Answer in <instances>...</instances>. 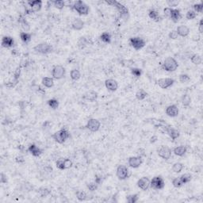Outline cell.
<instances>
[{
    "label": "cell",
    "instance_id": "603a6c76",
    "mask_svg": "<svg viewBox=\"0 0 203 203\" xmlns=\"http://www.w3.org/2000/svg\"><path fill=\"white\" fill-rule=\"evenodd\" d=\"M176 32H177L179 37H186L189 35L190 33V29L188 26L184 25H179L176 29Z\"/></svg>",
    "mask_w": 203,
    "mask_h": 203
},
{
    "label": "cell",
    "instance_id": "7dc6e473",
    "mask_svg": "<svg viewBox=\"0 0 203 203\" xmlns=\"http://www.w3.org/2000/svg\"><path fill=\"white\" fill-rule=\"evenodd\" d=\"M193 10L195 13H202L203 10V4L202 3H195L193 5Z\"/></svg>",
    "mask_w": 203,
    "mask_h": 203
},
{
    "label": "cell",
    "instance_id": "7402d4cb",
    "mask_svg": "<svg viewBox=\"0 0 203 203\" xmlns=\"http://www.w3.org/2000/svg\"><path fill=\"white\" fill-rule=\"evenodd\" d=\"M181 18H182V14L180 13V10L176 9V8H172L170 16L171 20L174 23H177L180 21Z\"/></svg>",
    "mask_w": 203,
    "mask_h": 203
},
{
    "label": "cell",
    "instance_id": "6da1fadb",
    "mask_svg": "<svg viewBox=\"0 0 203 203\" xmlns=\"http://www.w3.org/2000/svg\"><path fill=\"white\" fill-rule=\"evenodd\" d=\"M70 137H71L70 132L66 128H62L61 130L54 132L53 134L52 135L53 139L58 144H63L67 140L70 138Z\"/></svg>",
    "mask_w": 203,
    "mask_h": 203
},
{
    "label": "cell",
    "instance_id": "9a60e30c",
    "mask_svg": "<svg viewBox=\"0 0 203 203\" xmlns=\"http://www.w3.org/2000/svg\"><path fill=\"white\" fill-rule=\"evenodd\" d=\"M137 186L142 190H147L150 186V179L146 176L141 177L137 183Z\"/></svg>",
    "mask_w": 203,
    "mask_h": 203
},
{
    "label": "cell",
    "instance_id": "94428289",
    "mask_svg": "<svg viewBox=\"0 0 203 203\" xmlns=\"http://www.w3.org/2000/svg\"><path fill=\"white\" fill-rule=\"evenodd\" d=\"M157 140H158L157 136H152V137L150 138V143H151V144H154V143L157 141Z\"/></svg>",
    "mask_w": 203,
    "mask_h": 203
},
{
    "label": "cell",
    "instance_id": "816d5d0a",
    "mask_svg": "<svg viewBox=\"0 0 203 203\" xmlns=\"http://www.w3.org/2000/svg\"><path fill=\"white\" fill-rule=\"evenodd\" d=\"M56 168H58L59 170L63 171L65 170V168H64V163H63V160H58L56 162Z\"/></svg>",
    "mask_w": 203,
    "mask_h": 203
},
{
    "label": "cell",
    "instance_id": "d6a6232c",
    "mask_svg": "<svg viewBox=\"0 0 203 203\" xmlns=\"http://www.w3.org/2000/svg\"><path fill=\"white\" fill-rule=\"evenodd\" d=\"M181 102H182L183 107H188L190 105V103H191V98L187 94H183V96L181 98Z\"/></svg>",
    "mask_w": 203,
    "mask_h": 203
},
{
    "label": "cell",
    "instance_id": "e0dca14e",
    "mask_svg": "<svg viewBox=\"0 0 203 203\" xmlns=\"http://www.w3.org/2000/svg\"><path fill=\"white\" fill-rule=\"evenodd\" d=\"M28 4L32 12H38L41 10L43 3L41 0H34V1H28Z\"/></svg>",
    "mask_w": 203,
    "mask_h": 203
},
{
    "label": "cell",
    "instance_id": "7bdbcfd3",
    "mask_svg": "<svg viewBox=\"0 0 203 203\" xmlns=\"http://www.w3.org/2000/svg\"><path fill=\"white\" fill-rule=\"evenodd\" d=\"M139 200L138 194H130L126 197V202L128 203H136Z\"/></svg>",
    "mask_w": 203,
    "mask_h": 203
},
{
    "label": "cell",
    "instance_id": "f1b7e54d",
    "mask_svg": "<svg viewBox=\"0 0 203 203\" xmlns=\"http://www.w3.org/2000/svg\"><path fill=\"white\" fill-rule=\"evenodd\" d=\"M148 92L145 91L144 89H139L135 94V96H136L137 100H139V101H142V100L145 99L148 97Z\"/></svg>",
    "mask_w": 203,
    "mask_h": 203
},
{
    "label": "cell",
    "instance_id": "e575fe53",
    "mask_svg": "<svg viewBox=\"0 0 203 203\" xmlns=\"http://www.w3.org/2000/svg\"><path fill=\"white\" fill-rule=\"evenodd\" d=\"M76 198L79 201V202H84V201H86V198H87V194L85 191L84 190H77L76 193Z\"/></svg>",
    "mask_w": 203,
    "mask_h": 203
},
{
    "label": "cell",
    "instance_id": "30bf717a",
    "mask_svg": "<svg viewBox=\"0 0 203 203\" xmlns=\"http://www.w3.org/2000/svg\"><path fill=\"white\" fill-rule=\"evenodd\" d=\"M101 126V122L96 118H90L87 121V123L86 125V129L89 130L91 132H95L99 131Z\"/></svg>",
    "mask_w": 203,
    "mask_h": 203
},
{
    "label": "cell",
    "instance_id": "681fc988",
    "mask_svg": "<svg viewBox=\"0 0 203 203\" xmlns=\"http://www.w3.org/2000/svg\"><path fill=\"white\" fill-rule=\"evenodd\" d=\"M20 76H21V68L20 67H18L17 69L15 70V71H14V80L16 82H18L19 78H20Z\"/></svg>",
    "mask_w": 203,
    "mask_h": 203
},
{
    "label": "cell",
    "instance_id": "7a4b0ae2",
    "mask_svg": "<svg viewBox=\"0 0 203 203\" xmlns=\"http://www.w3.org/2000/svg\"><path fill=\"white\" fill-rule=\"evenodd\" d=\"M107 3L109 4V5H112L115 6V8L117 9V11L119 12L120 17L124 19L125 21H127L129 19V16H130V14H129V10L126 6H125L123 4L118 3L117 1H107Z\"/></svg>",
    "mask_w": 203,
    "mask_h": 203
},
{
    "label": "cell",
    "instance_id": "f5cc1de1",
    "mask_svg": "<svg viewBox=\"0 0 203 203\" xmlns=\"http://www.w3.org/2000/svg\"><path fill=\"white\" fill-rule=\"evenodd\" d=\"M167 4L170 8L175 7V6H177L179 4V1H177V0H168Z\"/></svg>",
    "mask_w": 203,
    "mask_h": 203
},
{
    "label": "cell",
    "instance_id": "cb8c5ba5",
    "mask_svg": "<svg viewBox=\"0 0 203 203\" xmlns=\"http://www.w3.org/2000/svg\"><path fill=\"white\" fill-rule=\"evenodd\" d=\"M18 23L19 25H21V28L22 29V30L25 33H27L28 31L30 30V23L27 22V20L25 19L22 15L19 16L18 18Z\"/></svg>",
    "mask_w": 203,
    "mask_h": 203
},
{
    "label": "cell",
    "instance_id": "5bb4252c",
    "mask_svg": "<svg viewBox=\"0 0 203 203\" xmlns=\"http://www.w3.org/2000/svg\"><path fill=\"white\" fill-rule=\"evenodd\" d=\"M165 114L170 117H177L179 114V107L176 105L173 104L168 106L166 109H165Z\"/></svg>",
    "mask_w": 203,
    "mask_h": 203
},
{
    "label": "cell",
    "instance_id": "3957f363",
    "mask_svg": "<svg viewBox=\"0 0 203 203\" xmlns=\"http://www.w3.org/2000/svg\"><path fill=\"white\" fill-rule=\"evenodd\" d=\"M178 68H179V63L177 60L171 56L165 59L162 64V68L168 72H173L176 71Z\"/></svg>",
    "mask_w": 203,
    "mask_h": 203
},
{
    "label": "cell",
    "instance_id": "d4e9b609",
    "mask_svg": "<svg viewBox=\"0 0 203 203\" xmlns=\"http://www.w3.org/2000/svg\"><path fill=\"white\" fill-rule=\"evenodd\" d=\"M28 151L30 152L33 156H35V157L40 156V155L42 154V152H43L40 148H38L37 146L36 145H34V144H31V145H29Z\"/></svg>",
    "mask_w": 203,
    "mask_h": 203
},
{
    "label": "cell",
    "instance_id": "484cf974",
    "mask_svg": "<svg viewBox=\"0 0 203 203\" xmlns=\"http://www.w3.org/2000/svg\"><path fill=\"white\" fill-rule=\"evenodd\" d=\"M148 17H149L152 20H153L155 22H159L161 21L162 18L160 17V14L158 13V11H156L154 9H151V10H148Z\"/></svg>",
    "mask_w": 203,
    "mask_h": 203
},
{
    "label": "cell",
    "instance_id": "83f0119b",
    "mask_svg": "<svg viewBox=\"0 0 203 203\" xmlns=\"http://www.w3.org/2000/svg\"><path fill=\"white\" fill-rule=\"evenodd\" d=\"M41 84L46 88H51L54 86V79L52 77H44L41 80Z\"/></svg>",
    "mask_w": 203,
    "mask_h": 203
},
{
    "label": "cell",
    "instance_id": "bcb514c9",
    "mask_svg": "<svg viewBox=\"0 0 203 203\" xmlns=\"http://www.w3.org/2000/svg\"><path fill=\"white\" fill-rule=\"evenodd\" d=\"M172 185H173V186L175 188H180L183 184V183H182V181L180 180L179 177V178H175V179H173Z\"/></svg>",
    "mask_w": 203,
    "mask_h": 203
},
{
    "label": "cell",
    "instance_id": "2e32d148",
    "mask_svg": "<svg viewBox=\"0 0 203 203\" xmlns=\"http://www.w3.org/2000/svg\"><path fill=\"white\" fill-rule=\"evenodd\" d=\"M105 86L109 91L114 92L118 88V84L115 79H108L105 81Z\"/></svg>",
    "mask_w": 203,
    "mask_h": 203
},
{
    "label": "cell",
    "instance_id": "d6986e66",
    "mask_svg": "<svg viewBox=\"0 0 203 203\" xmlns=\"http://www.w3.org/2000/svg\"><path fill=\"white\" fill-rule=\"evenodd\" d=\"M98 93L94 91H86V93H84V94L83 95V99L85 100V101L90 102H95L98 99Z\"/></svg>",
    "mask_w": 203,
    "mask_h": 203
},
{
    "label": "cell",
    "instance_id": "c3c4849f",
    "mask_svg": "<svg viewBox=\"0 0 203 203\" xmlns=\"http://www.w3.org/2000/svg\"><path fill=\"white\" fill-rule=\"evenodd\" d=\"M98 184H97L95 182H91V183H89L86 184V187H87V189H88L90 191H94V190H96L97 189H98Z\"/></svg>",
    "mask_w": 203,
    "mask_h": 203
},
{
    "label": "cell",
    "instance_id": "ac0fdd59",
    "mask_svg": "<svg viewBox=\"0 0 203 203\" xmlns=\"http://www.w3.org/2000/svg\"><path fill=\"white\" fill-rule=\"evenodd\" d=\"M165 132L170 137V138L172 140H175L178 139V138L179 137V136H180V132H179V130L171 126L167 127Z\"/></svg>",
    "mask_w": 203,
    "mask_h": 203
},
{
    "label": "cell",
    "instance_id": "8fae6325",
    "mask_svg": "<svg viewBox=\"0 0 203 203\" xmlns=\"http://www.w3.org/2000/svg\"><path fill=\"white\" fill-rule=\"evenodd\" d=\"M129 169L125 165H119L117 168L116 171V175L120 180H125L129 177Z\"/></svg>",
    "mask_w": 203,
    "mask_h": 203
},
{
    "label": "cell",
    "instance_id": "7c38bea8",
    "mask_svg": "<svg viewBox=\"0 0 203 203\" xmlns=\"http://www.w3.org/2000/svg\"><path fill=\"white\" fill-rule=\"evenodd\" d=\"M143 163V159L140 155L137 156H130L128 160V164L130 168H138Z\"/></svg>",
    "mask_w": 203,
    "mask_h": 203
},
{
    "label": "cell",
    "instance_id": "9c48e42d",
    "mask_svg": "<svg viewBox=\"0 0 203 203\" xmlns=\"http://www.w3.org/2000/svg\"><path fill=\"white\" fill-rule=\"evenodd\" d=\"M157 154L163 160H168L171 156V149L167 145H161L157 149Z\"/></svg>",
    "mask_w": 203,
    "mask_h": 203
},
{
    "label": "cell",
    "instance_id": "5b68a950",
    "mask_svg": "<svg viewBox=\"0 0 203 203\" xmlns=\"http://www.w3.org/2000/svg\"><path fill=\"white\" fill-rule=\"evenodd\" d=\"M33 50L37 53L42 54V55H47V54L52 53L53 52V47L45 42H42L37 45L33 47Z\"/></svg>",
    "mask_w": 203,
    "mask_h": 203
},
{
    "label": "cell",
    "instance_id": "db71d44e",
    "mask_svg": "<svg viewBox=\"0 0 203 203\" xmlns=\"http://www.w3.org/2000/svg\"><path fill=\"white\" fill-rule=\"evenodd\" d=\"M7 181L8 179L6 175H5L3 172L1 173V175H0V183H3V184H5V183H7Z\"/></svg>",
    "mask_w": 203,
    "mask_h": 203
},
{
    "label": "cell",
    "instance_id": "6125c7cd",
    "mask_svg": "<svg viewBox=\"0 0 203 203\" xmlns=\"http://www.w3.org/2000/svg\"><path fill=\"white\" fill-rule=\"evenodd\" d=\"M193 40L194 41H199L201 40V36L198 35V34H197V35H194L193 37Z\"/></svg>",
    "mask_w": 203,
    "mask_h": 203
},
{
    "label": "cell",
    "instance_id": "ba28073f",
    "mask_svg": "<svg viewBox=\"0 0 203 203\" xmlns=\"http://www.w3.org/2000/svg\"><path fill=\"white\" fill-rule=\"evenodd\" d=\"M66 73V70L62 65H56L52 70V76L54 79L59 80L63 79Z\"/></svg>",
    "mask_w": 203,
    "mask_h": 203
},
{
    "label": "cell",
    "instance_id": "4dcf8cb0",
    "mask_svg": "<svg viewBox=\"0 0 203 203\" xmlns=\"http://www.w3.org/2000/svg\"><path fill=\"white\" fill-rule=\"evenodd\" d=\"M99 38L105 44H110V42H111V35L108 32H104V33H102Z\"/></svg>",
    "mask_w": 203,
    "mask_h": 203
},
{
    "label": "cell",
    "instance_id": "be15d7a7",
    "mask_svg": "<svg viewBox=\"0 0 203 203\" xmlns=\"http://www.w3.org/2000/svg\"><path fill=\"white\" fill-rule=\"evenodd\" d=\"M11 54H12L14 56H17L18 55V50H16V49H12V50H11Z\"/></svg>",
    "mask_w": 203,
    "mask_h": 203
},
{
    "label": "cell",
    "instance_id": "8d00e7d4",
    "mask_svg": "<svg viewBox=\"0 0 203 203\" xmlns=\"http://www.w3.org/2000/svg\"><path fill=\"white\" fill-rule=\"evenodd\" d=\"M183 168H184V165L182 163L177 162L175 163L172 166V171L175 173H180L182 171H183Z\"/></svg>",
    "mask_w": 203,
    "mask_h": 203
},
{
    "label": "cell",
    "instance_id": "ee69618b",
    "mask_svg": "<svg viewBox=\"0 0 203 203\" xmlns=\"http://www.w3.org/2000/svg\"><path fill=\"white\" fill-rule=\"evenodd\" d=\"M179 82L182 83V84H186V83L190 81V77L187 74H180L179 77Z\"/></svg>",
    "mask_w": 203,
    "mask_h": 203
},
{
    "label": "cell",
    "instance_id": "680465c9",
    "mask_svg": "<svg viewBox=\"0 0 203 203\" xmlns=\"http://www.w3.org/2000/svg\"><path fill=\"white\" fill-rule=\"evenodd\" d=\"M198 32L199 33H203V18H202L199 22V25H198Z\"/></svg>",
    "mask_w": 203,
    "mask_h": 203
},
{
    "label": "cell",
    "instance_id": "836d02e7",
    "mask_svg": "<svg viewBox=\"0 0 203 203\" xmlns=\"http://www.w3.org/2000/svg\"><path fill=\"white\" fill-rule=\"evenodd\" d=\"M70 77L74 81H77L80 79L81 77V73L78 69H72L70 72Z\"/></svg>",
    "mask_w": 203,
    "mask_h": 203
},
{
    "label": "cell",
    "instance_id": "d590c367",
    "mask_svg": "<svg viewBox=\"0 0 203 203\" xmlns=\"http://www.w3.org/2000/svg\"><path fill=\"white\" fill-rule=\"evenodd\" d=\"M47 104L51 109H56L59 107V102L57 99H48L47 101Z\"/></svg>",
    "mask_w": 203,
    "mask_h": 203
},
{
    "label": "cell",
    "instance_id": "74e56055",
    "mask_svg": "<svg viewBox=\"0 0 203 203\" xmlns=\"http://www.w3.org/2000/svg\"><path fill=\"white\" fill-rule=\"evenodd\" d=\"M88 45V41L85 37H79V41L77 42V45L80 49H84L85 47H86V45Z\"/></svg>",
    "mask_w": 203,
    "mask_h": 203
},
{
    "label": "cell",
    "instance_id": "f546056e",
    "mask_svg": "<svg viewBox=\"0 0 203 203\" xmlns=\"http://www.w3.org/2000/svg\"><path fill=\"white\" fill-rule=\"evenodd\" d=\"M20 38L23 43L28 44L31 41V39H32V34L30 33H25V32H21Z\"/></svg>",
    "mask_w": 203,
    "mask_h": 203
},
{
    "label": "cell",
    "instance_id": "1f68e13d",
    "mask_svg": "<svg viewBox=\"0 0 203 203\" xmlns=\"http://www.w3.org/2000/svg\"><path fill=\"white\" fill-rule=\"evenodd\" d=\"M190 61L194 65H199V64L202 63V56L199 54L195 53L190 56Z\"/></svg>",
    "mask_w": 203,
    "mask_h": 203
},
{
    "label": "cell",
    "instance_id": "60d3db41",
    "mask_svg": "<svg viewBox=\"0 0 203 203\" xmlns=\"http://www.w3.org/2000/svg\"><path fill=\"white\" fill-rule=\"evenodd\" d=\"M53 4L54 7L58 9V10H62L66 6L65 2L63 1V0H55V1H53Z\"/></svg>",
    "mask_w": 203,
    "mask_h": 203
},
{
    "label": "cell",
    "instance_id": "f6af8a7d",
    "mask_svg": "<svg viewBox=\"0 0 203 203\" xmlns=\"http://www.w3.org/2000/svg\"><path fill=\"white\" fill-rule=\"evenodd\" d=\"M197 17V13H195L193 10H188L186 14V18L187 20H193Z\"/></svg>",
    "mask_w": 203,
    "mask_h": 203
},
{
    "label": "cell",
    "instance_id": "9f6ffc18",
    "mask_svg": "<svg viewBox=\"0 0 203 203\" xmlns=\"http://www.w3.org/2000/svg\"><path fill=\"white\" fill-rule=\"evenodd\" d=\"M25 158L23 157L22 155H18L15 157V162L19 164H22L25 163Z\"/></svg>",
    "mask_w": 203,
    "mask_h": 203
},
{
    "label": "cell",
    "instance_id": "91938a15",
    "mask_svg": "<svg viewBox=\"0 0 203 203\" xmlns=\"http://www.w3.org/2000/svg\"><path fill=\"white\" fill-rule=\"evenodd\" d=\"M94 182L98 184V185H99L100 183H102V176L101 175H96L95 176H94Z\"/></svg>",
    "mask_w": 203,
    "mask_h": 203
},
{
    "label": "cell",
    "instance_id": "277c9868",
    "mask_svg": "<svg viewBox=\"0 0 203 203\" xmlns=\"http://www.w3.org/2000/svg\"><path fill=\"white\" fill-rule=\"evenodd\" d=\"M71 7L74 10H76L79 15H87L90 11V8L88 6L81 0L74 2L73 4L71 5Z\"/></svg>",
    "mask_w": 203,
    "mask_h": 203
},
{
    "label": "cell",
    "instance_id": "44dd1931",
    "mask_svg": "<svg viewBox=\"0 0 203 203\" xmlns=\"http://www.w3.org/2000/svg\"><path fill=\"white\" fill-rule=\"evenodd\" d=\"M84 27V22L82 20L81 18H75L72 22H71V28L73 29L74 30L79 31L82 30Z\"/></svg>",
    "mask_w": 203,
    "mask_h": 203
},
{
    "label": "cell",
    "instance_id": "f35d334b",
    "mask_svg": "<svg viewBox=\"0 0 203 203\" xmlns=\"http://www.w3.org/2000/svg\"><path fill=\"white\" fill-rule=\"evenodd\" d=\"M38 194L41 198H46L51 194V190L47 187H41L38 190Z\"/></svg>",
    "mask_w": 203,
    "mask_h": 203
},
{
    "label": "cell",
    "instance_id": "11a10c76",
    "mask_svg": "<svg viewBox=\"0 0 203 203\" xmlns=\"http://www.w3.org/2000/svg\"><path fill=\"white\" fill-rule=\"evenodd\" d=\"M168 37H169V38H170V39L175 40V39H177V38L179 37V35H178V33H177V32H176V30H172V31H171L170 33H169V34H168Z\"/></svg>",
    "mask_w": 203,
    "mask_h": 203
},
{
    "label": "cell",
    "instance_id": "6f0895ef",
    "mask_svg": "<svg viewBox=\"0 0 203 203\" xmlns=\"http://www.w3.org/2000/svg\"><path fill=\"white\" fill-rule=\"evenodd\" d=\"M171 9H172V8H170V7H166L163 9V14H164V15L166 16L167 18H170L171 13Z\"/></svg>",
    "mask_w": 203,
    "mask_h": 203
},
{
    "label": "cell",
    "instance_id": "f907efd6",
    "mask_svg": "<svg viewBox=\"0 0 203 203\" xmlns=\"http://www.w3.org/2000/svg\"><path fill=\"white\" fill-rule=\"evenodd\" d=\"M63 163H64L65 170L71 168L72 167V165H73V163H72V161L70 159H63Z\"/></svg>",
    "mask_w": 203,
    "mask_h": 203
},
{
    "label": "cell",
    "instance_id": "b9f144b4",
    "mask_svg": "<svg viewBox=\"0 0 203 203\" xmlns=\"http://www.w3.org/2000/svg\"><path fill=\"white\" fill-rule=\"evenodd\" d=\"M131 74L136 78H140L142 75V69L138 68H131L130 69Z\"/></svg>",
    "mask_w": 203,
    "mask_h": 203
},
{
    "label": "cell",
    "instance_id": "4fadbf2b",
    "mask_svg": "<svg viewBox=\"0 0 203 203\" xmlns=\"http://www.w3.org/2000/svg\"><path fill=\"white\" fill-rule=\"evenodd\" d=\"M175 79L172 78H161L157 80V85L162 89H168L173 86Z\"/></svg>",
    "mask_w": 203,
    "mask_h": 203
},
{
    "label": "cell",
    "instance_id": "8992f818",
    "mask_svg": "<svg viewBox=\"0 0 203 203\" xmlns=\"http://www.w3.org/2000/svg\"><path fill=\"white\" fill-rule=\"evenodd\" d=\"M150 186L153 190H162L165 186V182L161 175H156L150 180Z\"/></svg>",
    "mask_w": 203,
    "mask_h": 203
},
{
    "label": "cell",
    "instance_id": "52a82bcc",
    "mask_svg": "<svg viewBox=\"0 0 203 203\" xmlns=\"http://www.w3.org/2000/svg\"><path fill=\"white\" fill-rule=\"evenodd\" d=\"M130 44L135 50L139 51L145 47L146 42L143 38L140 37H134L130 38Z\"/></svg>",
    "mask_w": 203,
    "mask_h": 203
},
{
    "label": "cell",
    "instance_id": "ffe728a7",
    "mask_svg": "<svg viewBox=\"0 0 203 203\" xmlns=\"http://www.w3.org/2000/svg\"><path fill=\"white\" fill-rule=\"evenodd\" d=\"M1 45H2V46H3V48H12L13 46L14 45V40L13 39V37H10V36H4V37L2 38Z\"/></svg>",
    "mask_w": 203,
    "mask_h": 203
},
{
    "label": "cell",
    "instance_id": "ab89813d",
    "mask_svg": "<svg viewBox=\"0 0 203 203\" xmlns=\"http://www.w3.org/2000/svg\"><path fill=\"white\" fill-rule=\"evenodd\" d=\"M180 180L182 181L183 184H186V183H190V181L192 180V175L189 174V173H186V174H183L179 177Z\"/></svg>",
    "mask_w": 203,
    "mask_h": 203
},
{
    "label": "cell",
    "instance_id": "4316f807",
    "mask_svg": "<svg viewBox=\"0 0 203 203\" xmlns=\"http://www.w3.org/2000/svg\"><path fill=\"white\" fill-rule=\"evenodd\" d=\"M186 152H187V148H186V146H183V145L175 147L173 149L174 154L175 155H177V156H183L186 153Z\"/></svg>",
    "mask_w": 203,
    "mask_h": 203
}]
</instances>
